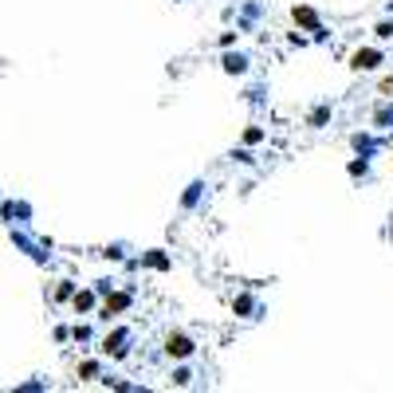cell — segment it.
Here are the masks:
<instances>
[{
    "instance_id": "1",
    "label": "cell",
    "mask_w": 393,
    "mask_h": 393,
    "mask_svg": "<svg viewBox=\"0 0 393 393\" xmlns=\"http://www.w3.org/2000/svg\"><path fill=\"white\" fill-rule=\"evenodd\" d=\"M374 63H378L374 51H358V55H354V67H374Z\"/></svg>"
},
{
    "instance_id": "2",
    "label": "cell",
    "mask_w": 393,
    "mask_h": 393,
    "mask_svg": "<svg viewBox=\"0 0 393 393\" xmlns=\"http://www.w3.org/2000/svg\"><path fill=\"white\" fill-rule=\"evenodd\" d=\"M170 350H173V354H189V342H185V338H173Z\"/></svg>"
}]
</instances>
